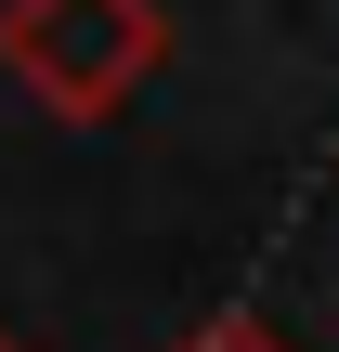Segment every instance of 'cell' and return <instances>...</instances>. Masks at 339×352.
Listing matches in <instances>:
<instances>
[{
	"label": "cell",
	"mask_w": 339,
	"mask_h": 352,
	"mask_svg": "<svg viewBox=\"0 0 339 352\" xmlns=\"http://www.w3.org/2000/svg\"><path fill=\"white\" fill-rule=\"evenodd\" d=\"M0 65L39 118L105 131L157 65H170V13L157 0H0Z\"/></svg>",
	"instance_id": "6da1fadb"
},
{
	"label": "cell",
	"mask_w": 339,
	"mask_h": 352,
	"mask_svg": "<svg viewBox=\"0 0 339 352\" xmlns=\"http://www.w3.org/2000/svg\"><path fill=\"white\" fill-rule=\"evenodd\" d=\"M170 352H300L287 327H261V314H209L196 340H170Z\"/></svg>",
	"instance_id": "7a4b0ae2"
},
{
	"label": "cell",
	"mask_w": 339,
	"mask_h": 352,
	"mask_svg": "<svg viewBox=\"0 0 339 352\" xmlns=\"http://www.w3.org/2000/svg\"><path fill=\"white\" fill-rule=\"evenodd\" d=\"M0 352H26V340H13V327H0Z\"/></svg>",
	"instance_id": "3957f363"
}]
</instances>
